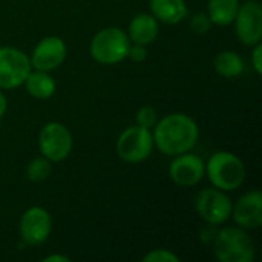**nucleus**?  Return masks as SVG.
<instances>
[{"label":"nucleus","mask_w":262,"mask_h":262,"mask_svg":"<svg viewBox=\"0 0 262 262\" xmlns=\"http://www.w3.org/2000/svg\"><path fill=\"white\" fill-rule=\"evenodd\" d=\"M198 141L196 123L184 114H170L155 127L154 143L166 155L189 152Z\"/></svg>","instance_id":"nucleus-1"},{"label":"nucleus","mask_w":262,"mask_h":262,"mask_svg":"<svg viewBox=\"0 0 262 262\" xmlns=\"http://www.w3.org/2000/svg\"><path fill=\"white\" fill-rule=\"evenodd\" d=\"M207 177L210 183L224 192L238 189L246 178V167L243 161L230 152H216L209 158Z\"/></svg>","instance_id":"nucleus-2"},{"label":"nucleus","mask_w":262,"mask_h":262,"mask_svg":"<svg viewBox=\"0 0 262 262\" xmlns=\"http://www.w3.org/2000/svg\"><path fill=\"white\" fill-rule=\"evenodd\" d=\"M215 255L221 262H253L255 246L250 236L236 227H227L213 239Z\"/></svg>","instance_id":"nucleus-3"},{"label":"nucleus","mask_w":262,"mask_h":262,"mask_svg":"<svg viewBox=\"0 0 262 262\" xmlns=\"http://www.w3.org/2000/svg\"><path fill=\"white\" fill-rule=\"evenodd\" d=\"M130 41L127 34L118 28L100 31L91 41V55L103 64H115L127 57Z\"/></svg>","instance_id":"nucleus-4"},{"label":"nucleus","mask_w":262,"mask_h":262,"mask_svg":"<svg viewBox=\"0 0 262 262\" xmlns=\"http://www.w3.org/2000/svg\"><path fill=\"white\" fill-rule=\"evenodd\" d=\"M154 147V137L149 129L141 126H132L126 129L117 141V154L126 163L144 161Z\"/></svg>","instance_id":"nucleus-5"},{"label":"nucleus","mask_w":262,"mask_h":262,"mask_svg":"<svg viewBox=\"0 0 262 262\" xmlns=\"http://www.w3.org/2000/svg\"><path fill=\"white\" fill-rule=\"evenodd\" d=\"M31 61L25 52L15 48H0V88L14 89L25 83L31 72Z\"/></svg>","instance_id":"nucleus-6"},{"label":"nucleus","mask_w":262,"mask_h":262,"mask_svg":"<svg viewBox=\"0 0 262 262\" xmlns=\"http://www.w3.org/2000/svg\"><path fill=\"white\" fill-rule=\"evenodd\" d=\"M38 147L49 161H63L71 154L72 135L61 123H48L38 135Z\"/></svg>","instance_id":"nucleus-7"},{"label":"nucleus","mask_w":262,"mask_h":262,"mask_svg":"<svg viewBox=\"0 0 262 262\" xmlns=\"http://www.w3.org/2000/svg\"><path fill=\"white\" fill-rule=\"evenodd\" d=\"M195 207L198 215L209 224L218 226L226 223L232 215V201L218 189H206L198 193L195 200Z\"/></svg>","instance_id":"nucleus-8"},{"label":"nucleus","mask_w":262,"mask_h":262,"mask_svg":"<svg viewBox=\"0 0 262 262\" xmlns=\"http://www.w3.org/2000/svg\"><path fill=\"white\" fill-rule=\"evenodd\" d=\"M233 21L236 23V35L244 45L255 46L261 41L262 8L258 2L250 0L241 5Z\"/></svg>","instance_id":"nucleus-9"},{"label":"nucleus","mask_w":262,"mask_h":262,"mask_svg":"<svg viewBox=\"0 0 262 262\" xmlns=\"http://www.w3.org/2000/svg\"><path fill=\"white\" fill-rule=\"evenodd\" d=\"M52 230V221L49 213L41 207L28 209L20 220V235L25 243L38 246L45 243Z\"/></svg>","instance_id":"nucleus-10"},{"label":"nucleus","mask_w":262,"mask_h":262,"mask_svg":"<svg viewBox=\"0 0 262 262\" xmlns=\"http://www.w3.org/2000/svg\"><path fill=\"white\" fill-rule=\"evenodd\" d=\"M66 58V45L60 37H46L38 41L35 46L32 57H31V66H34L37 71H52L58 68Z\"/></svg>","instance_id":"nucleus-11"},{"label":"nucleus","mask_w":262,"mask_h":262,"mask_svg":"<svg viewBox=\"0 0 262 262\" xmlns=\"http://www.w3.org/2000/svg\"><path fill=\"white\" fill-rule=\"evenodd\" d=\"M206 167L200 157L192 154H181L172 161L169 173L175 184L181 187H189L198 184L204 177Z\"/></svg>","instance_id":"nucleus-12"},{"label":"nucleus","mask_w":262,"mask_h":262,"mask_svg":"<svg viewBox=\"0 0 262 262\" xmlns=\"http://www.w3.org/2000/svg\"><path fill=\"white\" fill-rule=\"evenodd\" d=\"M235 223L243 229H259L262 226V193L259 190L247 192L232 207Z\"/></svg>","instance_id":"nucleus-13"},{"label":"nucleus","mask_w":262,"mask_h":262,"mask_svg":"<svg viewBox=\"0 0 262 262\" xmlns=\"http://www.w3.org/2000/svg\"><path fill=\"white\" fill-rule=\"evenodd\" d=\"M150 11L155 18L175 25L187 17V5L184 0H150Z\"/></svg>","instance_id":"nucleus-14"},{"label":"nucleus","mask_w":262,"mask_h":262,"mask_svg":"<svg viewBox=\"0 0 262 262\" xmlns=\"http://www.w3.org/2000/svg\"><path fill=\"white\" fill-rule=\"evenodd\" d=\"M158 35V23L157 18L150 14H140L137 15L129 25V37L134 43L138 45H149Z\"/></svg>","instance_id":"nucleus-15"},{"label":"nucleus","mask_w":262,"mask_h":262,"mask_svg":"<svg viewBox=\"0 0 262 262\" xmlns=\"http://www.w3.org/2000/svg\"><path fill=\"white\" fill-rule=\"evenodd\" d=\"M25 83H26V91L32 97L40 98V100H46V98L52 97L54 92H55V81L45 71L29 72Z\"/></svg>","instance_id":"nucleus-16"},{"label":"nucleus","mask_w":262,"mask_h":262,"mask_svg":"<svg viewBox=\"0 0 262 262\" xmlns=\"http://www.w3.org/2000/svg\"><path fill=\"white\" fill-rule=\"evenodd\" d=\"M238 8V0H209V18L215 25L227 26L235 20Z\"/></svg>","instance_id":"nucleus-17"},{"label":"nucleus","mask_w":262,"mask_h":262,"mask_svg":"<svg viewBox=\"0 0 262 262\" xmlns=\"http://www.w3.org/2000/svg\"><path fill=\"white\" fill-rule=\"evenodd\" d=\"M215 69L220 75L226 78H233L243 74L244 71V61L243 58L233 52V51H224L220 52L215 58Z\"/></svg>","instance_id":"nucleus-18"},{"label":"nucleus","mask_w":262,"mask_h":262,"mask_svg":"<svg viewBox=\"0 0 262 262\" xmlns=\"http://www.w3.org/2000/svg\"><path fill=\"white\" fill-rule=\"evenodd\" d=\"M51 173V161L48 158H35L29 163L28 169H26V175L31 181L34 183H40L45 181Z\"/></svg>","instance_id":"nucleus-19"},{"label":"nucleus","mask_w":262,"mask_h":262,"mask_svg":"<svg viewBox=\"0 0 262 262\" xmlns=\"http://www.w3.org/2000/svg\"><path fill=\"white\" fill-rule=\"evenodd\" d=\"M157 120H158L157 111H155L154 107H150V106L141 107V109L138 111V114H137V123H138V126L146 127V129L155 126V124H157Z\"/></svg>","instance_id":"nucleus-20"},{"label":"nucleus","mask_w":262,"mask_h":262,"mask_svg":"<svg viewBox=\"0 0 262 262\" xmlns=\"http://www.w3.org/2000/svg\"><path fill=\"white\" fill-rule=\"evenodd\" d=\"M210 25H212V21H210L209 15L203 14V12H198L190 18V28L195 34H206L210 29Z\"/></svg>","instance_id":"nucleus-21"},{"label":"nucleus","mask_w":262,"mask_h":262,"mask_svg":"<svg viewBox=\"0 0 262 262\" xmlns=\"http://www.w3.org/2000/svg\"><path fill=\"white\" fill-rule=\"evenodd\" d=\"M144 262H178L180 258L177 255H173L172 252L169 250H163V249H158V250H154L150 253H147L144 258Z\"/></svg>","instance_id":"nucleus-22"},{"label":"nucleus","mask_w":262,"mask_h":262,"mask_svg":"<svg viewBox=\"0 0 262 262\" xmlns=\"http://www.w3.org/2000/svg\"><path fill=\"white\" fill-rule=\"evenodd\" d=\"M127 55H129L134 61H143V60H146V57H147V51H146L144 45L135 43L134 46H129Z\"/></svg>","instance_id":"nucleus-23"},{"label":"nucleus","mask_w":262,"mask_h":262,"mask_svg":"<svg viewBox=\"0 0 262 262\" xmlns=\"http://www.w3.org/2000/svg\"><path fill=\"white\" fill-rule=\"evenodd\" d=\"M252 60H253L255 71H256L258 74H262V45H261V41L255 45V49H253V54H252Z\"/></svg>","instance_id":"nucleus-24"},{"label":"nucleus","mask_w":262,"mask_h":262,"mask_svg":"<svg viewBox=\"0 0 262 262\" xmlns=\"http://www.w3.org/2000/svg\"><path fill=\"white\" fill-rule=\"evenodd\" d=\"M43 261L45 262H69L71 261V258H68V256H60V255H51V256L45 258Z\"/></svg>","instance_id":"nucleus-25"},{"label":"nucleus","mask_w":262,"mask_h":262,"mask_svg":"<svg viewBox=\"0 0 262 262\" xmlns=\"http://www.w3.org/2000/svg\"><path fill=\"white\" fill-rule=\"evenodd\" d=\"M5 112H6V98H5V95L0 92V118L5 115Z\"/></svg>","instance_id":"nucleus-26"}]
</instances>
